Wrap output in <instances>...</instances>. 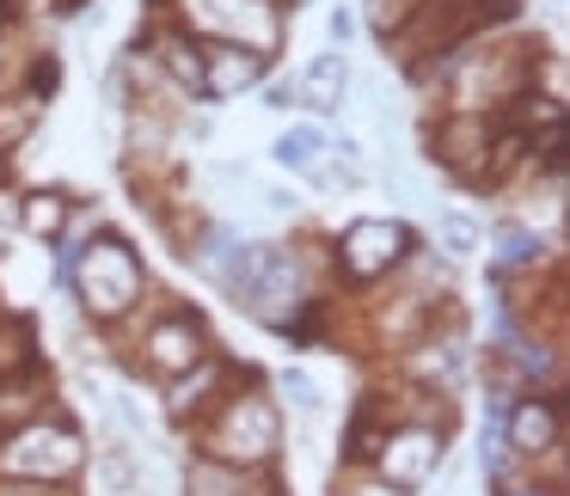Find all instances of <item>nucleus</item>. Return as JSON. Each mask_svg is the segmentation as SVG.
Instances as JSON below:
<instances>
[{
	"label": "nucleus",
	"mask_w": 570,
	"mask_h": 496,
	"mask_svg": "<svg viewBox=\"0 0 570 496\" xmlns=\"http://www.w3.org/2000/svg\"><path fill=\"white\" fill-rule=\"evenodd\" d=\"M75 282H80V295H87V307L99 313V319H117V313H129L141 295V264L124 239H92L80 270H75Z\"/></svg>",
	"instance_id": "obj_1"
},
{
	"label": "nucleus",
	"mask_w": 570,
	"mask_h": 496,
	"mask_svg": "<svg viewBox=\"0 0 570 496\" xmlns=\"http://www.w3.org/2000/svg\"><path fill=\"white\" fill-rule=\"evenodd\" d=\"M0 472H13V478H68V472H80V442L68 429L31 423L0 447Z\"/></svg>",
	"instance_id": "obj_2"
},
{
	"label": "nucleus",
	"mask_w": 570,
	"mask_h": 496,
	"mask_svg": "<svg viewBox=\"0 0 570 496\" xmlns=\"http://www.w3.org/2000/svg\"><path fill=\"white\" fill-rule=\"evenodd\" d=\"M276 454V410L264 398H234L215 429V459L222 466H258Z\"/></svg>",
	"instance_id": "obj_3"
},
{
	"label": "nucleus",
	"mask_w": 570,
	"mask_h": 496,
	"mask_svg": "<svg viewBox=\"0 0 570 496\" xmlns=\"http://www.w3.org/2000/svg\"><path fill=\"white\" fill-rule=\"evenodd\" d=\"M185 13L197 31H222V38H234V50L246 43V50H271L276 43V13L264 7V0H185Z\"/></svg>",
	"instance_id": "obj_4"
},
{
	"label": "nucleus",
	"mask_w": 570,
	"mask_h": 496,
	"mask_svg": "<svg viewBox=\"0 0 570 496\" xmlns=\"http://www.w3.org/2000/svg\"><path fill=\"white\" fill-rule=\"evenodd\" d=\"M405 251H411V234L399 221H356L344 239H337V264H344V276H356V282L393 270Z\"/></svg>",
	"instance_id": "obj_5"
},
{
	"label": "nucleus",
	"mask_w": 570,
	"mask_h": 496,
	"mask_svg": "<svg viewBox=\"0 0 570 496\" xmlns=\"http://www.w3.org/2000/svg\"><path fill=\"white\" fill-rule=\"evenodd\" d=\"M301 300V264L288 251H264L258 258V276L246 282L239 307H252L264 325H288V307Z\"/></svg>",
	"instance_id": "obj_6"
},
{
	"label": "nucleus",
	"mask_w": 570,
	"mask_h": 496,
	"mask_svg": "<svg viewBox=\"0 0 570 496\" xmlns=\"http://www.w3.org/2000/svg\"><path fill=\"white\" fill-rule=\"evenodd\" d=\"M435 459H442V435L405 429V435H393V442H386V454H381V472H386L381 484H393V490H405V484H423V478L435 472Z\"/></svg>",
	"instance_id": "obj_7"
},
{
	"label": "nucleus",
	"mask_w": 570,
	"mask_h": 496,
	"mask_svg": "<svg viewBox=\"0 0 570 496\" xmlns=\"http://www.w3.org/2000/svg\"><path fill=\"white\" fill-rule=\"evenodd\" d=\"M344 87H350V68H344V56H332V50L313 56L295 75V99L313 105V111H337V105H344Z\"/></svg>",
	"instance_id": "obj_8"
},
{
	"label": "nucleus",
	"mask_w": 570,
	"mask_h": 496,
	"mask_svg": "<svg viewBox=\"0 0 570 496\" xmlns=\"http://www.w3.org/2000/svg\"><path fill=\"white\" fill-rule=\"evenodd\" d=\"M264 75V56L258 50H215L209 62H203V92H215V99H234V92H246L252 80Z\"/></svg>",
	"instance_id": "obj_9"
},
{
	"label": "nucleus",
	"mask_w": 570,
	"mask_h": 496,
	"mask_svg": "<svg viewBox=\"0 0 570 496\" xmlns=\"http://www.w3.org/2000/svg\"><path fill=\"white\" fill-rule=\"evenodd\" d=\"M509 447H515V454H546V447H558V405L552 398H521L515 417H509Z\"/></svg>",
	"instance_id": "obj_10"
},
{
	"label": "nucleus",
	"mask_w": 570,
	"mask_h": 496,
	"mask_svg": "<svg viewBox=\"0 0 570 496\" xmlns=\"http://www.w3.org/2000/svg\"><path fill=\"white\" fill-rule=\"evenodd\" d=\"M197 356H203V331H197V319H166L160 331L148 337V361H154V368H166V374L190 368Z\"/></svg>",
	"instance_id": "obj_11"
},
{
	"label": "nucleus",
	"mask_w": 570,
	"mask_h": 496,
	"mask_svg": "<svg viewBox=\"0 0 570 496\" xmlns=\"http://www.w3.org/2000/svg\"><path fill=\"white\" fill-rule=\"evenodd\" d=\"M320 148H325V136L313 123H301V129H283V136H276V166H288V172H313V166H320Z\"/></svg>",
	"instance_id": "obj_12"
},
{
	"label": "nucleus",
	"mask_w": 570,
	"mask_h": 496,
	"mask_svg": "<svg viewBox=\"0 0 570 496\" xmlns=\"http://www.w3.org/2000/svg\"><path fill=\"white\" fill-rule=\"evenodd\" d=\"M190 496H246V472L222 466V459H197V472H190Z\"/></svg>",
	"instance_id": "obj_13"
},
{
	"label": "nucleus",
	"mask_w": 570,
	"mask_h": 496,
	"mask_svg": "<svg viewBox=\"0 0 570 496\" xmlns=\"http://www.w3.org/2000/svg\"><path fill=\"white\" fill-rule=\"evenodd\" d=\"M160 56H166V68H173V80H185V87H203V56H197V43L166 38Z\"/></svg>",
	"instance_id": "obj_14"
},
{
	"label": "nucleus",
	"mask_w": 570,
	"mask_h": 496,
	"mask_svg": "<svg viewBox=\"0 0 570 496\" xmlns=\"http://www.w3.org/2000/svg\"><path fill=\"white\" fill-rule=\"evenodd\" d=\"M62 221H68V202H62V197H31V202H26V227H31L38 239L62 234Z\"/></svg>",
	"instance_id": "obj_15"
},
{
	"label": "nucleus",
	"mask_w": 570,
	"mask_h": 496,
	"mask_svg": "<svg viewBox=\"0 0 570 496\" xmlns=\"http://www.w3.org/2000/svg\"><path fill=\"white\" fill-rule=\"evenodd\" d=\"M283 398L301 410V417H320V386H313L301 368H283Z\"/></svg>",
	"instance_id": "obj_16"
},
{
	"label": "nucleus",
	"mask_w": 570,
	"mask_h": 496,
	"mask_svg": "<svg viewBox=\"0 0 570 496\" xmlns=\"http://www.w3.org/2000/svg\"><path fill=\"white\" fill-rule=\"evenodd\" d=\"M472 239H479V234H472V221H466V215H448V221H442V246L454 251V258H466V251H472Z\"/></svg>",
	"instance_id": "obj_17"
},
{
	"label": "nucleus",
	"mask_w": 570,
	"mask_h": 496,
	"mask_svg": "<svg viewBox=\"0 0 570 496\" xmlns=\"http://www.w3.org/2000/svg\"><path fill=\"white\" fill-rule=\"evenodd\" d=\"M350 31H356V19H350V7H337V13H332V38L350 43Z\"/></svg>",
	"instance_id": "obj_18"
},
{
	"label": "nucleus",
	"mask_w": 570,
	"mask_h": 496,
	"mask_svg": "<svg viewBox=\"0 0 570 496\" xmlns=\"http://www.w3.org/2000/svg\"><path fill=\"white\" fill-rule=\"evenodd\" d=\"M350 496H399V490H393V484H356Z\"/></svg>",
	"instance_id": "obj_19"
},
{
	"label": "nucleus",
	"mask_w": 570,
	"mask_h": 496,
	"mask_svg": "<svg viewBox=\"0 0 570 496\" xmlns=\"http://www.w3.org/2000/svg\"><path fill=\"white\" fill-rule=\"evenodd\" d=\"M515 496H546V490H515Z\"/></svg>",
	"instance_id": "obj_20"
}]
</instances>
